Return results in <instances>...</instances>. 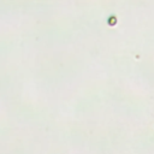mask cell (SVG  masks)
Wrapping results in <instances>:
<instances>
[{"label": "cell", "instance_id": "6da1fadb", "mask_svg": "<svg viewBox=\"0 0 154 154\" xmlns=\"http://www.w3.org/2000/svg\"><path fill=\"white\" fill-rule=\"evenodd\" d=\"M116 23H117V18L115 16H111L110 18H108V24H110V25H115Z\"/></svg>", "mask_w": 154, "mask_h": 154}]
</instances>
